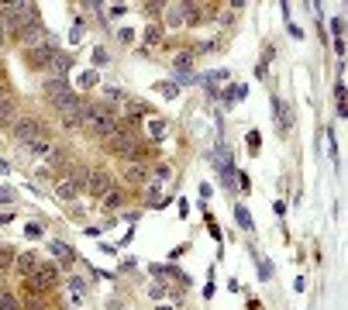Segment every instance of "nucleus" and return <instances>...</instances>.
I'll list each match as a JSON object with an SVG mask.
<instances>
[{"mask_svg":"<svg viewBox=\"0 0 348 310\" xmlns=\"http://www.w3.org/2000/svg\"><path fill=\"white\" fill-rule=\"evenodd\" d=\"M69 38H72V42H80V38H83V24H80V21L72 24V34H69Z\"/></svg>","mask_w":348,"mask_h":310,"instance_id":"obj_21","label":"nucleus"},{"mask_svg":"<svg viewBox=\"0 0 348 310\" xmlns=\"http://www.w3.org/2000/svg\"><path fill=\"white\" fill-rule=\"evenodd\" d=\"M159 310H169V307H159Z\"/></svg>","mask_w":348,"mask_h":310,"instance_id":"obj_28","label":"nucleus"},{"mask_svg":"<svg viewBox=\"0 0 348 310\" xmlns=\"http://www.w3.org/2000/svg\"><path fill=\"white\" fill-rule=\"evenodd\" d=\"M87 128H90L93 135H100V138H110V135H118V131H121V118H118L110 107L93 103V107L87 110Z\"/></svg>","mask_w":348,"mask_h":310,"instance_id":"obj_1","label":"nucleus"},{"mask_svg":"<svg viewBox=\"0 0 348 310\" xmlns=\"http://www.w3.org/2000/svg\"><path fill=\"white\" fill-rule=\"evenodd\" d=\"M69 290H72V307H76V303L83 300V290H87V286H83V279H80V276H76V279H69Z\"/></svg>","mask_w":348,"mask_h":310,"instance_id":"obj_13","label":"nucleus"},{"mask_svg":"<svg viewBox=\"0 0 348 310\" xmlns=\"http://www.w3.org/2000/svg\"><path fill=\"white\" fill-rule=\"evenodd\" d=\"M93 83H97L93 72H83V76H80V86H93Z\"/></svg>","mask_w":348,"mask_h":310,"instance_id":"obj_20","label":"nucleus"},{"mask_svg":"<svg viewBox=\"0 0 348 310\" xmlns=\"http://www.w3.org/2000/svg\"><path fill=\"white\" fill-rule=\"evenodd\" d=\"M45 93H49V100H55V97H62V93H69V83L66 80H45Z\"/></svg>","mask_w":348,"mask_h":310,"instance_id":"obj_8","label":"nucleus"},{"mask_svg":"<svg viewBox=\"0 0 348 310\" xmlns=\"http://www.w3.org/2000/svg\"><path fill=\"white\" fill-rule=\"evenodd\" d=\"M148 293L159 300V296H166V286H159V283H156V286H148Z\"/></svg>","mask_w":348,"mask_h":310,"instance_id":"obj_23","label":"nucleus"},{"mask_svg":"<svg viewBox=\"0 0 348 310\" xmlns=\"http://www.w3.org/2000/svg\"><path fill=\"white\" fill-rule=\"evenodd\" d=\"M107 189H110V172H107V169H90V176H87V193H90V197H104Z\"/></svg>","mask_w":348,"mask_h":310,"instance_id":"obj_4","label":"nucleus"},{"mask_svg":"<svg viewBox=\"0 0 348 310\" xmlns=\"http://www.w3.org/2000/svg\"><path fill=\"white\" fill-rule=\"evenodd\" d=\"M121 204H124L121 189H107V193H104V207H107V210H118Z\"/></svg>","mask_w":348,"mask_h":310,"instance_id":"obj_12","label":"nucleus"},{"mask_svg":"<svg viewBox=\"0 0 348 310\" xmlns=\"http://www.w3.org/2000/svg\"><path fill=\"white\" fill-rule=\"evenodd\" d=\"M156 179H169V166H159L156 169Z\"/></svg>","mask_w":348,"mask_h":310,"instance_id":"obj_25","label":"nucleus"},{"mask_svg":"<svg viewBox=\"0 0 348 310\" xmlns=\"http://www.w3.org/2000/svg\"><path fill=\"white\" fill-rule=\"evenodd\" d=\"M0 49H4V28H0Z\"/></svg>","mask_w":348,"mask_h":310,"instance_id":"obj_27","label":"nucleus"},{"mask_svg":"<svg viewBox=\"0 0 348 310\" xmlns=\"http://www.w3.org/2000/svg\"><path fill=\"white\" fill-rule=\"evenodd\" d=\"M145 42L156 45V42H159V28H148V31H145Z\"/></svg>","mask_w":348,"mask_h":310,"instance_id":"obj_19","label":"nucleus"},{"mask_svg":"<svg viewBox=\"0 0 348 310\" xmlns=\"http://www.w3.org/2000/svg\"><path fill=\"white\" fill-rule=\"evenodd\" d=\"M93 59H97V66H104V62H107V52H104V49H97V52H93Z\"/></svg>","mask_w":348,"mask_h":310,"instance_id":"obj_24","label":"nucleus"},{"mask_svg":"<svg viewBox=\"0 0 348 310\" xmlns=\"http://www.w3.org/2000/svg\"><path fill=\"white\" fill-rule=\"evenodd\" d=\"M104 97H107V100H121V90H118V86H104Z\"/></svg>","mask_w":348,"mask_h":310,"instance_id":"obj_18","label":"nucleus"},{"mask_svg":"<svg viewBox=\"0 0 348 310\" xmlns=\"http://www.w3.org/2000/svg\"><path fill=\"white\" fill-rule=\"evenodd\" d=\"M224 80H227V72H224V69H221V72H207V76H204V83H224Z\"/></svg>","mask_w":348,"mask_h":310,"instance_id":"obj_17","label":"nucleus"},{"mask_svg":"<svg viewBox=\"0 0 348 310\" xmlns=\"http://www.w3.org/2000/svg\"><path fill=\"white\" fill-rule=\"evenodd\" d=\"M49 252H52V255H55V262H62V265H69V262L76 258V252H72L66 241H52V245H49Z\"/></svg>","mask_w":348,"mask_h":310,"instance_id":"obj_7","label":"nucleus"},{"mask_svg":"<svg viewBox=\"0 0 348 310\" xmlns=\"http://www.w3.org/2000/svg\"><path fill=\"white\" fill-rule=\"evenodd\" d=\"M14 138L21 145H31V141L42 138V124H38L35 118H21V121H14Z\"/></svg>","mask_w":348,"mask_h":310,"instance_id":"obj_3","label":"nucleus"},{"mask_svg":"<svg viewBox=\"0 0 348 310\" xmlns=\"http://www.w3.org/2000/svg\"><path fill=\"white\" fill-rule=\"evenodd\" d=\"M11 197H14L11 189H0V204H11Z\"/></svg>","mask_w":348,"mask_h":310,"instance_id":"obj_26","label":"nucleus"},{"mask_svg":"<svg viewBox=\"0 0 348 310\" xmlns=\"http://www.w3.org/2000/svg\"><path fill=\"white\" fill-rule=\"evenodd\" d=\"M159 93H166V97H176V86H173V83H159Z\"/></svg>","mask_w":348,"mask_h":310,"instance_id":"obj_22","label":"nucleus"},{"mask_svg":"<svg viewBox=\"0 0 348 310\" xmlns=\"http://www.w3.org/2000/svg\"><path fill=\"white\" fill-rule=\"evenodd\" d=\"M273 110L279 114V131L286 135V131L293 128V107H286V103H279V100L273 97Z\"/></svg>","mask_w":348,"mask_h":310,"instance_id":"obj_6","label":"nucleus"},{"mask_svg":"<svg viewBox=\"0 0 348 310\" xmlns=\"http://www.w3.org/2000/svg\"><path fill=\"white\" fill-rule=\"evenodd\" d=\"M0 310H21V303H17L11 293H4V290H0Z\"/></svg>","mask_w":348,"mask_h":310,"instance_id":"obj_15","label":"nucleus"},{"mask_svg":"<svg viewBox=\"0 0 348 310\" xmlns=\"http://www.w3.org/2000/svg\"><path fill=\"white\" fill-rule=\"evenodd\" d=\"M235 217H238V224H242L245 231H252V227H255V224H252V214H248L245 207H235Z\"/></svg>","mask_w":348,"mask_h":310,"instance_id":"obj_14","label":"nucleus"},{"mask_svg":"<svg viewBox=\"0 0 348 310\" xmlns=\"http://www.w3.org/2000/svg\"><path fill=\"white\" fill-rule=\"evenodd\" d=\"M55 193H59L62 200H72L76 193H80V186H76V183H69V179H59V183H55Z\"/></svg>","mask_w":348,"mask_h":310,"instance_id":"obj_9","label":"nucleus"},{"mask_svg":"<svg viewBox=\"0 0 348 310\" xmlns=\"http://www.w3.org/2000/svg\"><path fill=\"white\" fill-rule=\"evenodd\" d=\"M124 179L128 183H148V172H145V166H128L124 169Z\"/></svg>","mask_w":348,"mask_h":310,"instance_id":"obj_11","label":"nucleus"},{"mask_svg":"<svg viewBox=\"0 0 348 310\" xmlns=\"http://www.w3.org/2000/svg\"><path fill=\"white\" fill-rule=\"evenodd\" d=\"M28 279H31L38 290H42V293H49V290L59 286V269H55V265H45V262H38V269H35Z\"/></svg>","mask_w":348,"mask_h":310,"instance_id":"obj_2","label":"nucleus"},{"mask_svg":"<svg viewBox=\"0 0 348 310\" xmlns=\"http://www.w3.org/2000/svg\"><path fill=\"white\" fill-rule=\"evenodd\" d=\"M52 69L59 72V80H62V72L69 69V55H59V52H55V59H52Z\"/></svg>","mask_w":348,"mask_h":310,"instance_id":"obj_16","label":"nucleus"},{"mask_svg":"<svg viewBox=\"0 0 348 310\" xmlns=\"http://www.w3.org/2000/svg\"><path fill=\"white\" fill-rule=\"evenodd\" d=\"M14 121H17V107L11 97H4L0 100V128H14Z\"/></svg>","mask_w":348,"mask_h":310,"instance_id":"obj_5","label":"nucleus"},{"mask_svg":"<svg viewBox=\"0 0 348 310\" xmlns=\"http://www.w3.org/2000/svg\"><path fill=\"white\" fill-rule=\"evenodd\" d=\"M17 265H21V273H24V276L35 273V269H38V252H24V255L17 258Z\"/></svg>","mask_w":348,"mask_h":310,"instance_id":"obj_10","label":"nucleus"}]
</instances>
